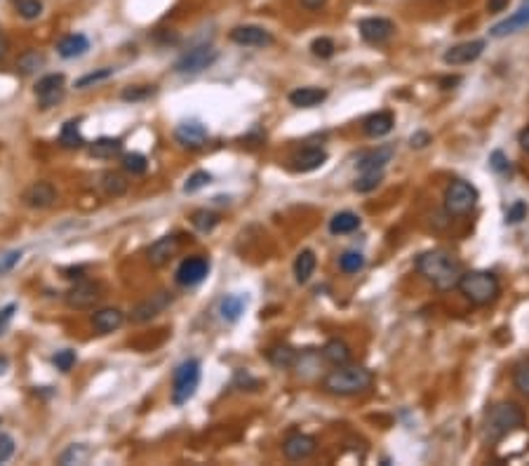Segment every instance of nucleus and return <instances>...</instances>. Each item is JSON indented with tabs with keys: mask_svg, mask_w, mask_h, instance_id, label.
<instances>
[{
	"mask_svg": "<svg viewBox=\"0 0 529 466\" xmlns=\"http://www.w3.org/2000/svg\"><path fill=\"white\" fill-rule=\"evenodd\" d=\"M417 271L426 280H431L440 292L456 287L461 280V264L456 262V257L447 250H428L424 255L417 257Z\"/></svg>",
	"mask_w": 529,
	"mask_h": 466,
	"instance_id": "obj_1",
	"label": "nucleus"
},
{
	"mask_svg": "<svg viewBox=\"0 0 529 466\" xmlns=\"http://www.w3.org/2000/svg\"><path fill=\"white\" fill-rule=\"evenodd\" d=\"M372 372L367 368H360V365H336V370H332L323 379V388L327 393L334 396H356L363 393L372 386Z\"/></svg>",
	"mask_w": 529,
	"mask_h": 466,
	"instance_id": "obj_2",
	"label": "nucleus"
},
{
	"mask_svg": "<svg viewBox=\"0 0 529 466\" xmlns=\"http://www.w3.org/2000/svg\"><path fill=\"white\" fill-rule=\"evenodd\" d=\"M456 287L461 290V295L471 304H475V307H489V304H494L501 295V282L492 271L461 273V280H459Z\"/></svg>",
	"mask_w": 529,
	"mask_h": 466,
	"instance_id": "obj_3",
	"label": "nucleus"
},
{
	"mask_svg": "<svg viewBox=\"0 0 529 466\" xmlns=\"http://www.w3.org/2000/svg\"><path fill=\"white\" fill-rule=\"evenodd\" d=\"M525 412L520 405L515 403H499L494 405L492 410L487 412L485 419V440L489 443H499L501 438H506L511 431L520 429L525 424Z\"/></svg>",
	"mask_w": 529,
	"mask_h": 466,
	"instance_id": "obj_4",
	"label": "nucleus"
},
{
	"mask_svg": "<svg viewBox=\"0 0 529 466\" xmlns=\"http://www.w3.org/2000/svg\"><path fill=\"white\" fill-rule=\"evenodd\" d=\"M201 384V361L188 358L174 370L172 377V403L183 405L196 396V388Z\"/></svg>",
	"mask_w": 529,
	"mask_h": 466,
	"instance_id": "obj_5",
	"label": "nucleus"
},
{
	"mask_svg": "<svg viewBox=\"0 0 529 466\" xmlns=\"http://www.w3.org/2000/svg\"><path fill=\"white\" fill-rule=\"evenodd\" d=\"M478 203V189H475L471 181L464 179H454L451 184L444 189V210L451 217H461L469 215Z\"/></svg>",
	"mask_w": 529,
	"mask_h": 466,
	"instance_id": "obj_6",
	"label": "nucleus"
},
{
	"mask_svg": "<svg viewBox=\"0 0 529 466\" xmlns=\"http://www.w3.org/2000/svg\"><path fill=\"white\" fill-rule=\"evenodd\" d=\"M219 52L212 48V45H198V48L188 50L186 55H181L176 59L174 64V71L181 73V75H196L205 71V68H210L214 62H217Z\"/></svg>",
	"mask_w": 529,
	"mask_h": 466,
	"instance_id": "obj_7",
	"label": "nucleus"
},
{
	"mask_svg": "<svg viewBox=\"0 0 529 466\" xmlns=\"http://www.w3.org/2000/svg\"><path fill=\"white\" fill-rule=\"evenodd\" d=\"M64 95H66V80L61 73L43 75V78L36 83V97H38L41 109H52V106H57L61 99H64Z\"/></svg>",
	"mask_w": 529,
	"mask_h": 466,
	"instance_id": "obj_8",
	"label": "nucleus"
},
{
	"mask_svg": "<svg viewBox=\"0 0 529 466\" xmlns=\"http://www.w3.org/2000/svg\"><path fill=\"white\" fill-rule=\"evenodd\" d=\"M207 273H210V262L205 257L196 255V257H186L179 264V269L174 273V280L181 287H196L207 278Z\"/></svg>",
	"mask_w": 529,
	"mask_h": 466,
	"instance_id": "obj_9",
	"label": "nucleus"
},
{
	"mask_svg": "<svg viewBox=\"0 0 529 466\" xmlns=\"http://www.w3.org/2000/svg\"><path fill=\"white\" fill-rule=\"evenodd\" d=\"M102 297H104L102 287H99L97 282L80 280L66 292V304L71 309H75V311H82V309H92L99 300H102Z\"/></svg>",
	"mask_w": 529,
	"mask_h": 466,
	"instance_id": "obj_10",
	"label": "nucleus"
},
{
	"mask_svg": "<svg viewBox=\"0 0 529 466\" xmlns=\"http://www.w3.org/2000/svg\"><path fill=\"white\" fill-rule=\"evenodd\" d=\"M358 31L363 36L365 43L370 45H381L386 43L390 36H393L395 26L390 19H383V17H367V19H360L358 24Z\"/></svg>",
	"mask_w": 529,
	"mask_h": 466,
	"instance_id": "obj_11",
	"label": "nucleus"
},
{
	"mask_svg": "<svg viewBox=\"0 0 529 466\" xmlns=\"http://www.w3.org/2000/svg\"><path fill=\"white\" fill-rule=\"evenodd\" d=\"M172 304V295L170 292H156L146 297L144 302H139L137 307L129 313V318H132V323H146V320L160 316L167 307Z\"/></svg>",
	"mask_w": 529,
	"mask_h": 466,
	"instance_id": "obj_12",
	"label": "nucleus"
},
{
	"mask_svg": "<svg viewBox=\"0 0 529 466\" xmlns=\"http://www.w3.org/2000/svg\"><path fill=\"white\" fill-rule=\"evenodd\" d=\"M231 41L235 45H242V48H266V45L273 43V36L262 26L255 24H245V26H235L231 31Z\"/></svg>",
	"mask_w": 529,
	"mask_h": 466,
	"instance_id": "obj_13",
	"label": "nucleus"
},
{
	"mask_svg": "<svg viewBox=\"0 0 529 466\" xmlns=\"http://www.w3.org/2000/svg\"><path fill=\"white\" fill-rule=\"evenodd\" d=\"M482 52H485V41H469V43H461V45L449 48L442 55V62L447 66H464V64L475 62Z\"/></svg>",
	"mask_w": 529,
	"mask_h": 466,
	"instance_id": "obj_14",
	"label": "nucleus"
},
{
	"mask_svg": "<svg viewBox=\"0 0 529 466\" xmlns=\"http://www.w3.org/2000/svg\"><path fill=\"white\" fill-rule=\"evenodd\" d=\"M316 448H318V443L313 435L292 433L282 443V455H285L289 462H301V460H309V457L316 452Z\"/></svg>",
	"mask_w": 529,
	"mask_h": 466,
	"instance_id": "obj_15",
	"label": "nucleus"
},
{
	"mask_svg": "<svg viewBox=\"0 0 529 466\" xmlns=\"http://www.w3.org/2000/svg\"><path fill=\"white\" fill-rule=\"evenodd\" d=\"M174 139L183 149H203L207 142V129L198 120H186L174 127Z\"/></svg>",
	"mask_w": 529,
	"mask_h": 466,
	"instance_id": "obj_16",
	"label": "nucleus"
},
{
	"mask_svg": "<svg viewBox=\"0 0 529 466\" xmlns=\"http://www.w3.org/2000/svg\"><path fill=\"white\" fill-rule=\"evenodd\" d=\"M525 28H529V0H525V3L518 7V12H513L511 17H506L499 24H494L489 33L494 38H506V36L525 31Z\"/></svg>",
	"mask_w": 529,
	"mask_h": 466,
	"instance_id": "obj_17",
	"label": "nucleus"
},
{
	"mask_svg": "<svg viewBox=\"0 0 529 466\" xmlns=\"http://www.w3.org/2000/svg\"><path fill=\"white\" fill-rule=\"evenodd\" d=\"M57 201V189L50 181H36L24 191V203L33 210H45Z\"/></svg>",
	"mask_w": 529,
	"mask_h": 466,
	"instance_id": "obj_18",
	"label": "nucleus"
},
{
	"mask_svg": "<svg viewBox=\"0 0 529 466\" xmlns=\"http://www.w3.org/2000/svg\"><path fill=\"white\" fill-rule=\"evenodd\" d=\"M325 160H327L325 149H318V147L304 149L301 154H296L292 158V170L294 172H313V170H318V167H323Z\"/></svg>",
	"mask_w": 529,
	"mask_h": 466,
	"instance_id": "obj_19",
	"label": "nucleus"
},
{
	"mask_svg": "<svg viewBox=\"0 0 529 466\" xmlns=\"http://www.w3.org/2000/svg\"><path fill=\"white\" fill-rule=\"evenodd\" d=\"M176 248H179V240H176V235H163V238H158L153 245L149 248V262L153 266H163L167 264L170 259L174 257Z\"/></svg>",
	"mask_w": 529,
	"mask_h": 466,
	"instance_id": "obj_20",
	"label": "nucleus"
},
{
	"mask_svg": "<svg viewBox=\"0 0 529 466\" xmlns=\"http://www.w3.org/2000/svg\"><path fill=\"white\" fill-rule=\"evenodd\" d=\"M395 125V118L393 113L388 111H379V113H372V116L365 118L363 129L367 137H374V139H379V137H386L390 129Z\"/></svg>",
	"mask_w": 529,
	"mask_h": 466,
	"instance_id": "obj_21",
	"label": "nucleus"
},
{
	"mask_svg": "<svg viewBox=\"0 0 529 466\" xmlns=\"http://www.w3.org/2000/svg\"><path fill=\"white\" fill-rule=\"evenodd\" d=\"M122 323H125V316H122L120 309H102V311L92 313V325H95V330L102 332V334L116 332Z\"/></svg>",
	"mask_w": 529,
	"mask_h": 466,
	"instance_id": "obj_22",
	"label": "nucleus"
},
{
	"mask_svg": "<svg viewBox=\"0 0 529 466\" xmlns=\"http://www.w3.org/2000/svg\"><path fill=\"white\" fill-rule=\"evenodd\" d=\"M395 156V151H393V147H379V149H374V151H370V154H365L363 158L358 160V170L360 172H374V170H383L388 163H390V158Z\"/></svg>",
	"mask_w": 529,
	"mask_h": 466,
	"instance_id": "obj_23",
	"label": "nucleus"
},
{
	"mask_svg": "<svg viewBox=\"0 0 529 466\" xmlns=\"http://www.w3.org/2000/svg\"><path fill=\"white\" fill-rule=\"evenodd\" d=\"M87 50H90V41H87V36H82V33H71V36L61 38V41L57 43L59 57H64V59L82 57Z\"/></svg>",
	"mask_w": 529,
	"mask_h": 466,
	"instance_id": "obj_24",
	"label": "nucleus"
},
{
	"mask_svg": "<svg viewBox=\"0 0 529 466\" xmlns=\"http://www.w3.org/2000/svg\"><path fill=\"white\" fill-rule=\"evenodd\" d=\"M327 99V90L320 88H296L294 92H289V104L299 106V109H313V106L323 104Z\"/></svg>",
	"mask_w": 529,
	"mask_h": 466,
	"instance_id": "obj_25",
	"label": "nucleus"
},
{
	"mask_svg": "<svg viewBox=\"0 0 529 466\" xmlns=\"http://www.w3.org/2000/svg\"><path fill=\"white\" fill-rule=\"evenodd\" d=\"M245 307H247V297L245 295H226L219 304V313L226 323H235L245 313Z\"/></svg>",
	"mask_w": 529,
	"mask_h": 466,
	"instance_id": "obj_26",
	"label": "nucleus"
},
{
	"mask_svg": "<svg viewBox=\"0 0 529 466\" xmlns=\"http://www.w3.org/2000/svg\"><path fill=\"white\" fill-rule=\"evenodd\" d=\"M351 346L346 341H341V339H329L325 346H323V358L327 363H332L334 368L336 365H346V363H351Z\"/></svg>",
	"mask_w": 529,
	"mask_h": 466,
	"instance_id": "obj_27",
	"label": "nucleus"
},
{
	"mask_svg": "<svg viewBox=\"0 0 529 466\" xmlns=\"http://www.w3.org/2000/svg\"><path fill=\"white\" fill-rule=\"evenodd\" d=\"M316 264H318V259H316V255H313L311 250H301L296 255V259H294V278H296V282H309L311 280V276H313V271H316Z\"/></svg>",
	"mask_w": 529,
	"mask_h": 466,
	"instance_id": "obj_28",
	"label": "nucleus"
},
{
	"mask_svg": "<svg viewBox=\"0 0 529 466\" xmlns=\"http://www.w3.org/2000/svg\"><path fill=\"white\" fill-rule=\"evenodd\" d=\"M122 151V139L118 137H99L90 144V154L95 158H113Z\"/></svg>",
	"mask_w": 529,
	"mask_h": 466,
	"instance_id": "obj_29",
	"label": "nucleus"
},
{
	"mask_svg": "<svg viewBox=\"0 0 529 466\" xmlns=\"http://www.w3.org/2000/svg\"><path fill=\"white\" fill-rule=\"evenodd\" d=\"M360 228V217L356 212H339L329 219V231L334 235H343V233H353Z\"/></svg>",
	"mask_w": 529,
	"mask_h": 466,
	"instance_id": "obj_30",
	"label": "nucleus"
},
{
	"mask_svg": "<svg viewBox=\"0 0 529 466\" xmlns=\"http://www.w3.org/2000/svg\"><path fill=\"white\" fill-rule=\"evenodd\" d=\"M59 144L64 149L85 147V139H82V134H80L78 123H75V120H68V123H64V127H61V134H59Z\"/></svg>",
	"mask_w": 529,
	"mask_h": 466,
	"instance_id": "obj_31",
	"label": "nucleus"
},
{
	"mask_svg": "<svg viewBox=\"0 0 529 466\" xmlns=\"http://www.w3.org/2000/svg\"><path fill=\"white\" fill-rule=\"evenodd\" d=\"M102 189H104V194L106 196H113V198H118V196H122L127 191V181H125V177L122 174H118V172H104L102 174Z\"/></svg>",
	"mask_w": 529,
	"mask_h": 466,
	"instance_id": "obj_32",
	"label": "nucleus"
},
{
	"mask_svg": "<svg viewBox=\"0 0 529 466\" xmlns=\"http://www.w3.org/2000/svg\"><path fill=\"white\" fill-rule=\"evenodd\" d=\"M266 356L275 368H292L296 363V351L289 346H273V349H268Z\"/></svg>",
	"mask_w": 529,
	"mask_h": 466,
	"instance_id": "obj_33",
	"label": "nucleus"
},
{
	"mask_svg": "<svg viewBox=\"0 0 529 466\" xmlns=\"http://www.w3.org/2000/svg\"><path fill=\"white\" fill-rule=\"evenodd\" d=\"M191 224H193L201 233H210L214 226L219 224V215L212 210H196L191 215Z\"/></svg>",
	"mask_w": 529,
	"mask_h": 466,
	"instance_id": "obj_34",
	"label": "nucleus"
},
{
	"mask_svg": "<svg viewBox=\"0 0 529 466\" xmlns=\"http://www.w3.org/2000/svg\"><path fill=\"white\" fill-rule=\"evenodd\" d=\"M90 455H92V450L87 445H71L68 450L61 452L59 464H64V466H68V464H85L90 460Z\"/></svg>",
	"mask_w": 529,
	"mask_h": 466,
	"instance_id": "obj_35",
	"label": "nucleus"
},
{
	"mask_svg": "<svg viewBox=\"0 0 529 466\" xmlns=\"http://www.w3.org/2000/svg\"><path fill=\"white\" fill-rule=\"evenodd\" d=\"M41 66H45V55H41V52H36V50L24 52V55L19 57V62H17V68L21 73H26V75L36 73Z\"/></svg>",
	"mask_w": 529,
	"mask_h": 466,
	"instance_id": "obj_36",
	"label": "nucleus"
},
{
	"mask_svg": "<svg viewBox=\"0 0 529 466\" xmlns=\"http://www.w3.org/2000/svg\"><path fill=\"white\" fill-rule=\"evenodd\" d=\"M383 179V170H374V172H360L358 181L353 184V189L358 191V194H367V191H374Z\"/></svg>",
	"mask_w": 529,
	"mask_h": 466,
	"instance_id": "obj_37",
	"label": "nucleus"
},
{
	"mask_svg": "<svg viewBox=\"0 0 529 466\" xmlns=\"http://www.w3.org/2000/svg\"><path fill=\"white\" fill-rule=\"evenodd\" d=\"M122 170L137 177V174H144L149 170V160L144 154H125L122 156Z\"/></svg>",
	"mask_w": 529,
	"mask_h": 466,
	"instance_id": "obj_38",
	"label": "nucleus"
},
{
	"mask_svg": "<svg viewBox=\"0 0 529 466\" xmlns=\"http://www.w3.org/2000/svg\"><path fill=\"white\" fill-rule=\"evenodd\" d=\"M513 384H515L520 393L529 398V358L515 365V370H513Z\"/></svg>",
	"mask_w": 529,
	"mask_h": 466,
	"instance_id": "obj_39",
	"label": "nucleus"
},
{
	"mask_svg": "<svg viewBox=\"0 0 529 466\" xmlns=\"http://www.w3.org/2000/svg\"><path fill=\"white\" fill-rule=\"evenodd\" d=\"M363 266H365V257L360 255V252H356V250L343 252V255L339 257V269L343 273H358Z\"/></svg>",
	"mask_w": 529,
	"mask_h": 466,
	"instance_id": "obj_40",
	"label": "nucleus"
},
{
	"mask_svg": "<svg viewBox=\"0 0 529 466\" xmlns=\"http://www.w3.org/2000/svg\"><path fill=\"white\" fill-rule=\"evenodd\" d=\"M212 181V174L210 172H205V170H201V172H193L188 177V181L183 184V191L186 194H196V191H201V189H205L207 184Z\"/></svg>",
	"mask_w": 529,
	"mask_h": 466,
	"instance_id": "obj_41",
	"label": "nucleus"
},
{
	"mask_svg": "<svg viewBox=\"0 0 529 466\" xmlns=\"http://www.w3.org/2000/svg\"><path fill=\"white\" fill-rule=\"evenodd\" d=\"M334 41L332 38H316V41L311 43V52L320 59H329L334 55Z\"/></svg>",
	"mask_w": 529,
	"mask_h": 466,
	"instance_id": "obj_42",
	"label": "nucleus"
},
{
	"mask_svg": "<svg viewBox=\"0 0 529 466\" xmlns=\"http://www.w3.org/2000/svg\"><path fill=\"white\" fill-rule=\"evenodd\" d=\"M17 10L24 19H38L43 14V3L41 0H19Z\"/></svg>",
	"mask_w": 529,
	"mask_h": 466,
	"instance_id": "obj_43",
	"label": "nucleus"
},
{
	"mask_svg": "<svg viewBox=\"0 0 529 466\" xmlns=\"http://www.w3.org/2000/svg\"><path fill=\"white\" fill-rule=\"evenodd\" d=\"M113 75V68H102V71H95V73H87V75H82V78L75 83V88H90V85H97V83H102V80H109Z\"/></svg>",
	"mask_w": 529,
	"mask_h": 466,
	"instance_id": "obj_44",
	"label": "nucleus"
},
{
	"mask_svg": "<svg viewBox=\"0 0 529 466\" xmlns=\"http://www.w3.org/2000/svg\"><path fill=\"white\" fill-rule=\"evenodd\" d=\"M52 363L57 365V370L61 372H68L75 365V351L71 349H64V351H57V356L52 358Z\"/></svg>",
	"mask_w": 529,
	"mask_h": 466,
	"instance_id": "obj_45",
	"label": "nucleus"
},
{
	"mask_svg": "<svg viewBox=\"0 0 529 466\" xmlns=\"http://www.w3.org/2000/svg\"><path fill=\"white\" fill-rule=\"evenodd\" d=\"M19 259H21L19 250H10V252H5V255H0V276L7 273V271H12L14 266L19 264Z\"/></svg>",
	"mask_w": 529,
	"mask_h": 466,
	"instance_id": "obj_46",
	"label": "nucleus"
},
{
	"mask_svg": "<svg viewBox=\"0 0 529 466\" xmlns=\"http://www.w3.org/2000/svg\"><path fill=\"white\" fill-rule=\"evenodd\" d=\"M14 455V438L0 431V464H5Z\"/></svg>",
	"mask_w": 529,
	"mask_h": 466,
	"instance_id": "obj_47",
	"label": "nucleus"
},
{
	"mask_svg": "<svg viewBox=\"0 0 529 466\" xmlns=\"http://www.w3.org/2000/svg\"><path fill=\"white\" fill-rule=\"evenodd\" d=\"M525 215H527V205L523 201H518L511 205L508 212H506V221H508V224H518V221L525 219Z\"/></svg>",
	"mask_w": 529,
	"mask_h": 466,
	"instance_id": "obj_48",
	"label": "nucleus"
},
{
	"mask_svg": "<svg viewBox=\"0 0 529 466\" xmlns=\"http://www.w3.org/2000/svg\"><path fill=\"white\" fill-rule=\"evenodd\" d=\"M489 165H492V170L494 172H499V174H506V172H511V163H508V158H506L501 151H494L492 156H489Z\"/></svg>",
	"mask_w": 529,
	"mask_h": 466,
	"instance_id": "obj_49",
	"label": "nucleus"
},
{
	"mask_svg": "<svg viewBox=\"0 0 529 466\" xmlns=\"http://www.w3.org/2000/svg\"><path fill=\"white\" fill-rule=\"evenodd\" d=\"M153 92H156L153 88H144V90L132 88V90H125V92H122V99H125V102H139V99H146Z\"/></svg>",
	"mask_w": 529,
	"mask_h": 466,
	"instance_id": "obj_50",
	"label": "nucleus"
},
{
	"mask_svg": "<svg viewBox=\"0 0 529 466\" xmlns=\"http://www.w3.org/2000/svg\"><path fill=\"white\" fill-rule=\"evenodd\" d=\"M14 311H17V304H7V307L0 309V334H3L7 330V325L12 323Z\"/></svg>",
	"mask_w": 529,
	"mask_h": 466,
	"instance_id": "obj_51",
	"label": "nucleus"
},
{
	"mask_svg": "<svg viewBox=\"0 0 529 466\" xmlns=\"http://www.w3.org/2000/svg\"><path fill=\"white\" fill-rule=\"evenodd\" d=\"M428 142H431V134L428 132H417V134H412V139H410L412 147H417V149H424Z\"/></svg>",
	"mask_w": 529,
	"mask_h": 466,
	"instance_id": "obj_52",
	"label": "nucleus"
},
{
	"mask_svg": "<svg viewBox=\"0 0 529 466\" xmlns=\"http://www.w3.org/2000/svg\"><path fill=\"white\" fill-rule=\"evenodd\" d=\"M506 7H508V0H489V3H487L489 12H503Z\"/></svg>",
	"mask_w": 529,
	"mask_h": 466,
	"instance_id": "obj_53",
	"label": "nucleus"
},
{
	"mask_svg": "<svg viewBox=\"0 0 529 466\" xmlns=\"http://www.w3.org/2000/svg\"><path fill=\"white\" fill-rule=\"evenodd\" d=\"M327 3V0H301V5L306 7V10H320Z\"/></svg>",
	"mask_w": 529,
	"mask_h": 466,
	"instance_id": "obj_54",
	"label": "nucleus"
},
{
	"mask_svg": "<svg viewBox=\"0 0 529 466\" xmlns=\"http://www.w3.org/2000/svg\"><path fill=\"white\" fill-rule=\"evenodd\" d=\"M520 147H523V149L527 151V154H529V127L520 132Z\"/></svg>",
	"mask_w": 529,
	"mask_h": 466,
	"instance_id": "obj_55",
	"label": "nucleus"
},
{
	"mask_svg": "<svg viewBox=\"0 0 529 466\" xmlns=\"http://www.w3.org/2000/svg\"><path fill=\"white\" fill-rule=\"evenodd\" d=\"M456 83H459V78H444L442 85H456Z\"/></svg>",
	"mask_w": 529,
	"mask_h": 466,
	"instance_id": "obj_56",
	"label": "nucleus"
},
{
	"mask_svg": "<svg viewBox=\"0 0 529 466\" xmlns=\"http://www.w3.org/2000/svg\"><path fill=\"white\" fill-rule=\"evenodd\" d=\"M5 368H7V361H5V358H0V374L5 372Z\"/></svg>",
	"mask_w": 529,
	"mask_h": 466,
	"instance_id": "obj_57",
	"label": "nucleus"
}]
</instances>
